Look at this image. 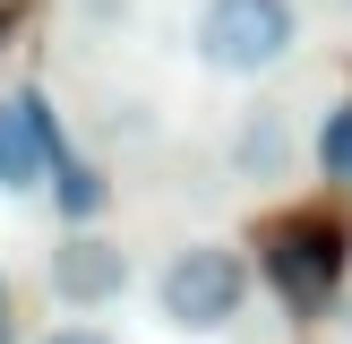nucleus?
<instances>
[{
	"label": "nucleus",
	"instance_id": "8",
	"mask_svg": "<svg viewBox=\"0 0 352 344\" xmlns=\"http://www.w3.org/2000/svg\"><path fill=\"white\" fill-rule=\"evenodd\" d=\"M43 344H112V336H103V327H52Z\"/></svg>",
	"mask_w": 352,
	"mask_h": 344
},
{
	"label": "nucleus",
	"instance_id": "5",
	"mask_svg": "<svg viewBox=\"0 0 352 344\" xmlns=\"http://www.w3.org/2000/svg\"><path fill=\"white\" fill-rule=\"evenodd\" d=\"M232 164H241V172H284V120H275V112H258L250 129H241Z\"/></svg>",
	"mask_w": 352,
	"mask_h": 344
},
{
	"label": "nucleus",
	"instance_id": "3",
	"mask_svg": "<svg viewBox=\"0 0 352 344\" xmlns=\"http://www.w3.org/2000/svg\"><path fill=\"white\" fill-rule=\"evenodd\" d=\"M60 164V129L34 95H0V189H34Z\"/></svg>",
	"mask_w": 352,
	"mask_h": 344
},
{
	"label": "nucleus",
	"instance_id": "1",
	"mask_svg": "<svg viewBox=\"0 0 352 344\" xmlns=\"http://www.w3.org/2000/svg\"><path fill=\"white\" fill-rule=\"evenodd\" d=\"M301 43V9L292 0H206L198 9V61L223 78H258Z\"/></svg>",
	"mask_w": 352,
	"mask_h": 344
},
{
	"label": "nucleus",
	"instance_id": "9",
	"mask_svg": "<svg viewBox=\"0 0 352 344\" xmlns=\"http://www.w3.org/2000/svg\"><path fill=\"white\" fill-rule=\"evenodd\" d=\"M0 301H9V284H0Z\"/></svg>",
	"mask_w": 352,
	"mask_h": 344
},
{
	"label": "nucleus",
	"instance_id": "4",
	"mask_svg": "<svg viewBox=\"0 0 352 344\" xmlns=\"http://www.w3.org/2000/svg\"><path fill=\"white\" fill-rule=\"evenodd\" d=\"M120 284H129V250H120V241H95V233H78V241H60V250H52V292H60L69 310H95V301H112Z\"/></svg>",
	"mask_w": 352,
	"mask_h": 344
},
{
	"label": "nucleus",
	"instance_id": "6",
	"mask_svg": "<svg viewBox=\"0 0 352 344\" xmlns=\"http://www.w3.org/2000/svg\"><path fill=\"white\" fill-rule=\"evenodd\" d=\"M318 164L336 172V181H352V103H336V112H327V129H318Z\"/></svg>",
	"mask_w": 352,
	"mask_h": 344
},
{
	"label": "nucleus",
	"instance_id": "7",
	"mask_svg": "<svg viewBox=\"0 0 352 344\" xmlns=\"http://www.w3.org/2000/svg\"><path fill=\"white\" fill-rule=\"evenodd\" d=\"M60 206L86 224V215L103 206V172H95V164H60Z\"/></svg>",
	"mask_w": 352,
	"mask_h": 344
},
{
	"label": "nucleus",
	"instance_id": "2",
	"mask_svg": "<svg viewBox=\"0 0 352 344\" xmlns=\"http://www.w3.org/2000/svg\"><path fill=\"white\" fill-rule=\"evenodd\" d=\"M241 301H250V267H241L232 250H215V241H198V250H181V258L164 267V319L189 327V336L232 327Z\"/></svg>",
	"mask_w": 352,
	"mask_h": 344
}]
</instances>
